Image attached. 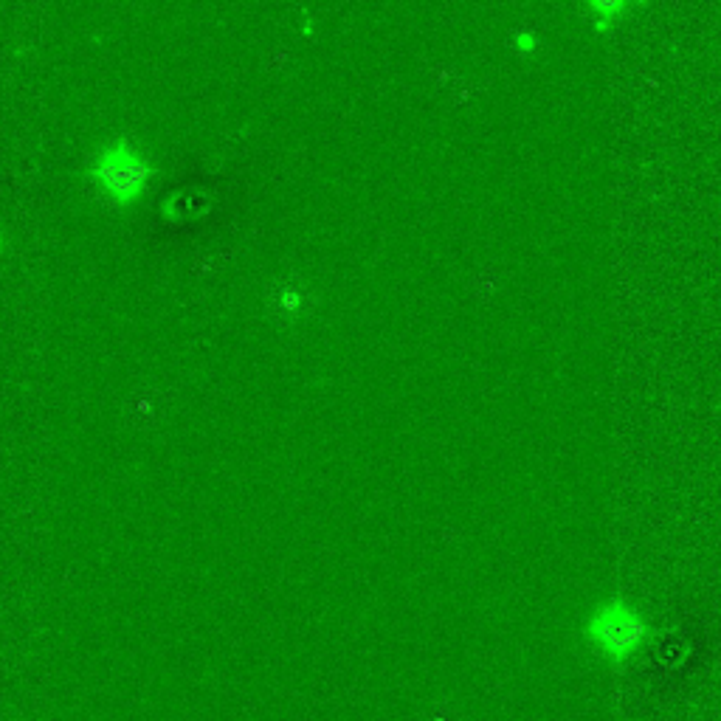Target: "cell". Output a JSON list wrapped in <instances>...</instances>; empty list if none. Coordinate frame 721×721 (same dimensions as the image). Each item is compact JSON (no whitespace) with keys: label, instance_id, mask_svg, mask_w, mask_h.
Wrapping results in <instances>:
<instances>
[{"label":"cell","instance_id":"cell-1","mask_svg":"<svg viewBox=\"0 0 721 721\" xmlns=\"http://www.w3.org/2000/svg\"><path fill=\"white\" fill-rule=\"evenodd\" d=\"M589 640L609 660H629L648 640V626L626 603L603 606L589 623Z\"/></svg>","mask_w":721,"mask_h":721}]
</instances>
